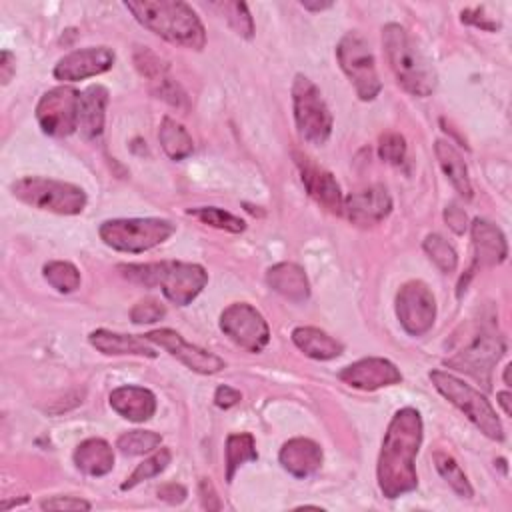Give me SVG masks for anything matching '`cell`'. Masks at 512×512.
<instances>
[{
	"mask_svg": "<svg viewBox=\"0 0 512 512\" xmlns=\"http://www.w3.org/2000/svg\"><path fill=\"white\" fill-rule=\"evenodd\" d=\"M422 416L406 406L394 412L378 454L376 478L380 492L388 498H400L418 488L416 454L422 444Z\"/></svg>",
	"mask_w": 512,
	"mask_h": 512,
	"instance_id": "cell-1",
	"label": "cell"
},
{
	"mask_svg": "<svg viewBox=\"0 0 512 512\" xmlns=\"http://www.w3.org/2000/svg\"><path fill=\"white\" fill-rule=\"evenodd\" d=\"M126 10L152 34L170 44L202 50L206 30L194 8L182 0H128Z\"/></svg>",
	"mask_w": 512,
	"mask_h": 512,
	"instance_id": "cell-2",
	"label": "cell"
},
{
	"mask_svg": "<svg viewBox=\"0 0 512 512\" xmlns=\"http://www.w3.org/2000/svg\"><path fill=\"white\" fill-rule=\"evenodd\" d=\"M382 48L396 82L408 94L426 98L436 90L438 76L434 64L404 26L388 22L382 28Z\"/></svg>",
	"mask_w": 512,
	"mask_h": 512,
	"instance_id": "cell-3",
	"label": "cell"
},
{
	"mask_svg": "<svg viewBox=\"0 0 512 512\" xmlns=\"http://www.w3.org/2000/svg\"><path fill=\"white\" fill-rule=\"evenodd\" d=\"M120 274L146 288L160 286L176 306H188L208 284V272L194 262L162 260L148 264H120Z\"/></svg>",
	"mask_w": 512,
	"mask_h": 512,
	"instance_id": "cell-4",
	"label": "cell"
},
{
	"mask_svg": "<svg viewBox=\"0 0 512 512\" xmlns=\"http://www.w3.org/2000/svg\"><path fill=\"white\" fill-rule=\"evenodd\" d=\"M10 192L16 200L46 210L60 216H76L86 208V192L70 182L44 178V176H24L10 184Z\"/></svg>",
	"mask_w": 512,
	"mask_h": 512,
	"instance_id": "cell-5",
	"label": "cell"
},
{
	"mask_svg": "<svg viewBox=\"0 0 512 512\" xmlns=\"http://www.w3.org/2000/svg\"><path fill=\"white\" fill-rule=\"evenodd\" d=\"M430 380L434 388L452 404L456 406L486 438L502 442L504 440V428L502 422L490 404V400L480 394L476 388L466 384L464 380L456 378L450 372L444 370H432Z\"/></svg>",
	"mask_w": 512,
	"mask_h": 512,
	"instance_id": "cell-6",
	"label": "cell"
},
{
	"mask_svg": "<svg viewBox=\"0 0 512 512\" xmlns=\"http://www.w3.org/2000/svg\"><path fill=\"white\" fill-rule=\"evenodd\" d=\"M176 232L166 218H112L98 228L100 240L118 252L140 254L164 244Z\"/></svg>",
	"mask_w": 512,
	"mask_h": 512,
	"instance_id": "cell-7",
	"label": "cell"
},
{
	"mask_svg": "<svg viewBox=\"0 0 512 512\" xmlns=\"http://www.w3.org/2000/svg\"><path fill=\"white\" fill-rule=\"evenodd\" d=\"M292 110L298 134L314 146H322L332 134V112L322 98L320 88L304 74H296L292 82Z\"/></svg>",
	"mask_w": 512,
	"mask_h": 512,
	"instance_id": "cell-8",
	"label": "cell"
},
{
	"mask_svg": "<svg viewBox=\"0 0 512 512\" xmlns=\"http://www.w3.org/2000/svg\"><path fill=\"white\" fill-rule=\"evenodd\" d=\"M336 58L360 100L370 102L380 94L382 82L378 78L376 60L370 44L360 32H346L340 38L336 46Z\"/></svg>",
	"mask_w": 512,
	"mask_h": 512,
	"instance_id": "cell-9",
	"label": "cell"
},
{
	"mask_svg": "<svg viewBox=\"0 0 512 512\" xmlns=\"http://www.w3.org/2000/svg\"><path fill=\"white\" fill-rule=\"evenodd\" d=\"M504 350H506V344L500 334H496L494 330H482L462 350L446 358L444 364L448 368H454L458 372L472 376L474 380L484 384V388H488L492 368L502 358Z\"/></svg>",
	"mask_w": 512,
	"mask_h": 512,
	"instance_id": "cell-10",
	"label": "cell"
},
{
	"mask_svg": "<svg viewBox=\"0 0 512 512\" xmlns=\"http://www.w3.org/2000/svg\"><path fill=\"white\" fill-rule=\"evenodd\" d=\"M80 92L72 86H56L44 92L36 104V120L44 134L54 138L70 136L78 130Z\"/></svg>",
	"mask_w": 512,
	"mask_h": 512,
	"instance_id": "cell-11",
	"label": "cell"
},
{
	"mask_svg": "<svg viewBox=\"0 0 512 512\" xmlns=\"http://www.w3.org/2000/svg\"><path fill=\"white\" fill-rule=\"evenodd\" d=\"M220 330L240 348L262 352L270 342V326L266 318L248 302H234L220 314Z\"/></svg>",
	"mask_w": 512,
	"mask_h": 512,
	"instance_id": "cell-12",
	"label": "cell"
},
{
	"mask_svg": "<svg viewBox=\"0 0 512 512\" xmlns=\"http://www.w3.org/2000/svg\"><path fill=\"white\" fill-rule=\"evenodd\" d=\"M396 316L410 336L426 334L436 320V298L422 280H408L396 294Z\"/></svg>",
	"mask_w": 512,
	"mask_h": 512,
	"instance_id": "cell-13",
	"label": "cell"
},
{
	"mask_svg": "<svg viewBox=\"0 0 512 512\" xmlns=\"http://www.w3.org/2000/svg\"><path fill=\"white\" fill-rule=\"evenodd\" d=\"M144 338L148 342L164 348L170 356H174L186 368H190V370H194L198 374H216L222 368H226V362L220 356H216V354H212V352H208V350H204V348L184 340L172 328L150 330L148 334H144Z\"/></svg>",
	"mask_w": 512,
	"mask_h": 512,
	"instance_id": "cell-14",
	"label": "cell"
},
{
	"mask_svg": "<svg viewBox=\"0 0 512 512\" xmlns=\"http://www.w3.org/2000/svg\"><path fill=\"white\" fill-rule=\"evenodd\" d=\"M116 54L108 46L78 48L62 56L54 66V78L60 82H78L100 76L112 68Z\"/></svg>",
	"mask_w": 512,
	"mask_h": 512,
	"instance_id": "cell-15",
	"label": "cell"
},
{
	"mask_svg": "<svg viewBox=\"0 0 512 512\" xmlns=\"http://www.w3.org/2000/svg\"><path fill=\"white\" fill-rule=\"evenodd\" d=\"M338 380H342L344 384H348L356 390L372 392L378 388L400 384L402 374L394 362H390L386 358H378V356H368V358H362V360H356V362L344 366L338 372Z\"/></svg>",
	"mask_w": 512,
	"mask_h": 512,
	"instance_id": "cell-16",
	"label": "cell"
},
{
	"mask_svg": "<svg viewBox=\"0 0 512 512\" xmlns=\"http://www.w3.org/2000/svg\"><path fill=\"white\" fill-rule=\"evenodd\" d=\"M294 160L300 170V180L310 198L330 214H342L344 196L340 192L336 178L302 152H294Z\"/></svg>",
	"mask_w": 512,
	"mask_h": 512,
	"instance_id": "cell-17",
	"label": "cell"
},
{
	"mask_svg": "<svg viewBox=\"0 0 512 512\" xmlns=\"http://www.w3.org/2000/svg\"><path fill=\"white\" fill-rule=\"evenodd\" d=\"M392 212V198L382 184L368 186L344 198L342 214L356 226H376Z\"/></svg>",
	"mask_w": 512,
	"mask_h": 512,
	"instance_id": "cell-18",
	"label": "cell"
},
{
	"mask_svg": "<svg viewBox=\"0 0 512 512\" xmlns=\"http://www.w3.org/2000/svg\"><path fill=\"white\" fill-rule=\"evenodd\" d=\"M472 248H474V266L492 268L506 260L508 242L504 232L486 218H476L470 224Z\"/></svg>",
	"mask_w": 512,
	"mask_h": 512,
	"instance_id": "cell-19",
	"label": "cell"
},
{
	"mask_svg": "<svg viewBox=\"0 0 512 512\" xmlns=\"http://www.w3.org/2000/svg\"><path fill=\"white\" fill-rule=\"evenodd\" d=\"M278 460L282 468L294 478H308L322 466L324 454L318 442L298 436L282 444L278 452Z\"/></svg>",
	"mask_w": 512,
	"mask_h": 512,
	"instance_id": "cell-20",
	"label": "cell"
},
{
	"mask_svg": "<svg viewBox=\"0 0 512 512\" xmlns=\"http://www.w3.org/2000/svg\"><path fill=\"white\" fill-rule=\"evenodd\" d=\"M108 402L114 412L130 422H146L156 412V396L144 386H118L110 392Z\"/></svg>",
	"mask_w": 512,
	"mask_h": 512,
	"instance_id": "cell-21",
	"label": "cell"
},
{
	"mask_svg": "<svg viewBox=\"0 0 512 512\" xmlns=\"http://www.w3.org/2000/svg\"><path fill=\"white\" fill-rule=\"evenodd\" d=\"M108 88L102 84H92L80 92V110H78V130L84 140H94L104 130L106 106H108Z\"/></svg>",
	"mask_w": 512,
	"mask_h": 512,
	"instance_id": "cell-22",
	"label": "cell"
},
{
	"mask_svg": "<svg viewBox=\"0 0 512 512\" xmlns=\"http://www.w3.org/2000/svg\"><path fill=\"white\" fill-rule=\"evenodd\" d=\"M268 286L290 302H306L310 298V282L302 266L294 262H278L266 270Z\"/></svg>",
	"mask_w": 512,
	"mask_h": 512,
	"instance_id": "cell-23",
	"label": "cell"
},
{
	"mask_svg": "<svg viewBox=\"0 0 512 512\" xmlns=\"http://www.w3.org/2000/svg\"><path fill=\"white\" fill-rule=\"evenodd\" d=\"M88 342L106 356H144L156 358V350L148 344L146 338L132 334H120L106 328H96L90 332Z\"/></svg>",
	"mask_w": 512,
	"mask_h": 512,
	"instance_id": "cell-24",
	"label": "cell"
},
{
	"mask_svg": "<svg viewBox=\"0 0 512 512\" xmlns=\"http://www.w3.org/2000/svg\"><path fill=\"white\" fill-rule=\"evenodd\" d=\"M74 464L88 476H104L114 468V450L104 438H86L74 450Z\"/></svg>",
	"mask_w": 512,
	"mask_h": 512,
	"instance_id": "cell-25",
	"label": "cell"
},
{
	"mask_svg": "<svg viewBox=\"0 0 512 512\" xmlns=\"http://www.w3.org/2000/svg\"><path fill=\"white\" fill-rule=\"evenodd\" d=\"M434 154H436V160H438L442 172L446 174V178L454 186V190L464 200H470L474 190H472V182H470V176H468V166H466L462 154L452 146V142H446V140H436L434 142Z\"/></svg>",
	"mask_w": 512,
	"mask_h": 512,
	"instance_id": "cell-26",
	"label": "cell"
},
{
	"mask_svg": "<svg viewBox=\"0 0 512 512\" xmlns=\"http://www.w3.org/2000/svg\"><path fill=\"white\" fill-rule=\"evenodd\" d=\"M292 342L300 352L314 360H332L344 352L342 342L314 326H298L292 330Z\"/></svg>",
	"mask_w": 512,
	"mask_h": 512,
	"instance_id": "cell-27",
	"label": "cell"
},
{
	"mask_svg": "<svg viewBox=\"0 0 512 512\" xmlns=\"http://www.w3.org/2000/svg\"><path fill=\"white\" fill-rule=\"evenodd\" d=\"M158 140H160V146L166 152V156L176 162L188 158L194 150V142H192V136L188 134V130L170 116L162 118L160 128H158Z\"/></svg>",
	"mask_w": 512,
	"mask_h": 512,
	"instance_id": "cell-28",
	"label": "cell"
},
{
	"mask_svg": "<svg viewBox=\"0 0 512 512\" xmlns=\"http://www.w3.org/2000/svg\"><path fill=\"white\" fill-rule=\"evenodd\" d=\"M258 452H256V442L250 432H236L228 434L226 446H224V464H226V482L232 484L236 470L244 462H256Z\"/></svg>",
	"mask_w": 512,
	"mask_h": 512,
	"instance_id": "cell-29",
	"label": "cell"
},
{
	"mask_svg": "<svg viewBox=\"0 0 512 512\" xmlns=\"http://www.w3.org/2000/svg\"><path fill=\"white\" fill-rule=\"evenodd\" d=\"M434 466L438 470V474L448 482V486L460 496V498H472L474 496V488L468 480V476L464 474V470L460 468V464L456 462V458L444 450H434L432 454Z\"/></svg>",
	"mask_w": 512,
	"mask_h": 512,
	"instance_id": "cell-30",
	"label": "cell"
},
{
	"mask_svg": "<svg viewBox=\"0 0 512 512\" xmlns=\"http://www.w3.org/2000/svg\"><path fill=\"white\" fill-rule=\"evenodd\" d=\"M44 280L60 294H70L80 288V270L68 260H50L42 268Z\"/></svg>",
	"mask_w": 512,
	"mask_h": 512,
	"instance_id": "cell-31",
	"label": "cell"
},
{
	"mask_svg": "<svg viewBox=\"0 0 512 512\" xmlns=\"http://www.w3.org/2000/svg\"><path fill=\"white\" fill-rule=\"evenodd\" d=\"M188 216L200 220L206 226L230 232V234H240L246 230V222L238 216H234L228 210H222L218 206H200V208H188L186 210Z\"/></svg>",
	"mask_w": 512,
	"mask_h": 512,
	"instance_id": "cell-32",
	"label": "cell"
},
{
	"mask_svg": "<svg viewBox=\"0 0 512 512\" xmlns=\"http://www.w3.org/2000/svg\"><path fill=\"white\" fill-rule=\"evenodd\" d=\"M170 460H172L170 448H156V452H154L152 456H148L144 462H140V464L132 470V474L120 484V490H130V488L138 486L140 482L158 476L160 472L166 470V466L170 464Z\"/></svg>",
	"mask_w": 512,
	"mask_h": 512,
	"instance_id": "cell-33",
	"label": "cell"
},
{
	"mask_svg": "<svg viewBox=\"0 0 512 512\" xmlns=\"http://www.w3.org/2000/svg\"><path fill=\"white\" fill-rule=\"evenodd\" d=\"M424 252L428 254V258L444 272V274H452L458 266V252L454 250V246L440 234H428L422 242Z\"/></svg>",
	"mask_w": 512,
	"mask_h": 512,
	"instance_id": "cell-34",
	"label": "cell"
},
{
	"mask_svg": "<svg viewBox=\"0 0 512 512\" xmlns=\"http://www.w3.org/2000/svg\"><path fill=\"white\" fill-rule=\"evenodd\" d=\"M162 436L152 430H128L118 436L116 448L126 456H140L160 448Z\"/></svg>",
	"mask_w": 512,
	"mask_h": 512,
	"instance_id": "cell-35",
	"label": "cell"
},
{
	"mask_svg": "<svg viewBox=\"0 0 512 512\" xmlns=\"http://www.w3.org/2000/svg\"><path fill=\"white\" fill-rule=\"evenodd\" d=\"M212 6L216 10H220V14L228 22V26L238 36H242L246 40H250L254 36V20H252V14H250L246 2H216Z\"/></svg>",
	"mask_w": 512,
	"mask_h": 512,
	"instance_id": "cell-36",
	"label": "cell"
},
{
	"mask_svg": "<svg viewBox=\"0 0 512 512\" xmlns=\"http://www.w3.org/2000/svg\"><path fill=\"white\" fill-rule=\"evenodd\" d=\"M134 66L150 82H156V80L164 78L166 70H168V66L162 62V58L158 54H154L152 50H148V48H136Z\"/></svg>",
	"mask_w": 512,
	"mask_h": 512,
	"instance_id": "cell-37",
	"label": "cell"
},
{
	"mask_svg": "<svg viewBox=\"0 0 512 512\" xmlns=\"http://www.w3.org/2000/svg\"><path fill=\"white\" fill-rule=\"evenodd\" d=\"M378 156L392 166H400L406 158L404 136L398 132H384L378 140Z\"/></svg>",
	"mask_w": 512,
	"mask_h": 512,
	"instance_id": "cell-38",
	"label": "cell"
},
{
	"mask_svg": "<svg viewBox=\"0 0 512 512\" xmlns=\"http://www.w3.org/2000/svg\"><path fill=\"white\" fill-rule=\"evenodd\" d=\"M166 316V306L156 298H144L130 308V320L134 324H154Z\"/></svg>",
	"mask_w": 512,
	"mask_h": 512,
	"instance_id": "cell-39",
	"label": "cell"
},
{
	"mask_svg": "<svg viewBox=\"0 0 512 512\" xmlns=\"http://www.w3.org/2000/svg\"><path fill=\"white\" fill-rule=\"evenodd\" d=\"M152 92L156 94V98H162L166 100L168 104L176 106V108H182L186 104V94L182 92V88L168 76L152 82Z\"/></svg>",
	"mask_w": 512,
	"mask_h": 512,
	"instance_id": "cell-40",
	"label": "cell"
},
{
	"mask_svg": "<svg viewBox=\"0 0 512 512\" xmlns=\"http://www.w3.org/2000/svg\"><path fill=\"white\" fill-rule=\"evenodd\" d=\"M40 508L42 510H90L92 504L76 496H52L42 500Z\"/></svg>",
	"mask_w": 512,
	"mask_h": 512,
	"instance_id": "cell-41",
	"label": "cell"
},
{
	"mask_svg": "<svg viewBox=\"0 0 512 512\" xmlns=\"http://www.w3.org/2000/svg\"><path fill=\"white\" fill-rule=\"evenodd\" d=\"M460 20L464 24H472V26H476L480 30H488V32H494L498 28V22L492 20L490 16H484L482 8H466V10H462Z\"/></svg>",
	"mask_w": 512,
	"mask_h": 512,
	"instance_id": "cell-42",
	"label": "cell"
},
{
	"mask_svg": "<svg viewBox=\"0 0 512 512\" xmlns=\"http://www.w3.org/2000/svg\"><path fill=\"white\" fill-rule=\"evenodd\" d=\"M444 220L452 228V232H456V234H464L470 226L466 212L458 204H448L444 208Z\"/></svg>",
	"mask_w": 512,
	"mask_h": 512,
	"instance_id": "cell-43",
	"label": "cell"
},
{
	"mask_svg": "<svg viewBox=\"0 0 512 512\" xmlns=\"http://www.w3.org/2000/svg\"><path fill=\"white\" fill-rule=\"evenodd\" d=\"M240 400H242V394H240L236 388L226 386V384L218 386L216 392H214V404H216L218 408H222V410H228V408L236 406Z\"/></svg>",
	"mask_w": 512,
	"mask_h": 512,
	"instance_id": "cell-44",
	"label": "cell"
},
{
	"mask_svg": "<svg viewBox=\"0 0 512 512\" xmlns=\"http://www.w3.org/2000/svg\"><path fill=\"white\" fill-rule=\"evenodd\" d=\"M186 496H188L186 488L182 484H176V482H168V484L158 488V498L166 500L168 504H180V502L186 500Z\"/></svg>",
	"mask_w": 512,
	"mask_h": 512,
	"instance_id": "cell-45",
	"label": "cell"
},
{
	"mask_svg": "<svg viewBox=\"0 0 512 512\" xmlns=\"http://www.w3.org/2000/svg\"><path fill=\"white\" fill-rule=\"evenodd\" d=\"M198 492H200L202 506H204L206 510H218V508H220V500H218V496H216V490H214L210 478H202V480H200Z\"/></svg>",
	"mask_w": 512,
	"mask_h": 512,
	"instance_id": "cell-46",
	"label": "cell"
},
{
	"mask_svg": "<svg viewBox=\"0 0 512 512\" xmlns=\"http://www.w3.org/2000/svg\"><path fill=\"white\" fill-rule=\"evenodd\" d=\"M16 74V58L10 50H2L0 54V80H2V86H6L12 76Z\"/></svg>",
	"mask_w": 512,
	"mask_h": 512,
	"instance_id": "cell-47",
	"label": "cell"
},
{
	"mask_svg": "<svg viewBox=\"0 0 512 512\" xmlns=\"http://www.w3.org/2000/svg\"><path fill=\"white\" fill-rule=\"evenodd\" d=\"M510 398H512V396H510L508 390H502V392L496 394V402L502 406V410H504L506 416H510V412H512V410H510Z\"/></svg>",
	"mask_w": 512,
	"mask_h": 512,
	"instance_id": "cell-48",
	"label": "cell"
},
{
	"mask_svg": "<svg viewBox=\"0 0 512 512\" xmlns=\"http://www.w3.org/2000/svg\"><path fill=\"white\" fill-rule=\"evenodd\" d=\"M306 10H312V12H320V10H328L332 8V2H300Z\"/></svg>",
	"mask_w": 512,
	"mask_h": 512,
	"instance_id": "cell-49",
	"label": "cell"
},
{
	"mask_svg": "<svg viewBox=\"0 0 512 512\" xmlns=\"http://www.w3.org/2000/svg\"><path fill=\"white\" fill-rule=\"evenodd\" d=\"M510 368H512L510 364L504 368V384H506V386H510Z\"/></svg>",
	"mask_w": 512,
	"mask_h": 512,
	"instance_id": "cell-50",
	"label": "cell"
}]
</instances>
